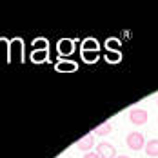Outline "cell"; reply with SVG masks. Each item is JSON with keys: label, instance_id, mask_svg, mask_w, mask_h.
I'll return each mask as SVG.
<instances>
[{"label": "cell", "instance_id": "16", "mask_svg": "<svg viewBox=\"0 0 158 158\" xmlns=\"http://www.w3.org/2000/svg\"><path fill=\"white\" fill-rule=\"evenodd\" d=\"M84 158H100V156H98L96 153H91V151H89V153H84Z\"/></svg>", "mask_w": 158, "mask_h": 158}, {"label": "cell", "instance_id": "14", "mask_svg": "<svg viewBox=\"0 0 158 158\" xmlns=\"http://www.w3.org/2000/svg\"><path fill=\"white\" fill-rule=\"evenodd\" d=\"M33 48H35V51H46L48 49V40L46 38H36L33 42Z\"/></svg>", "mask_w": 158, "mask_h": 158}, {"label": "cell", "instance_id": "5", "mask_svg": "<svg viewBox=\"0 0 158 158\" xmlns=\"http://www.w3.org/2000/svg\"><path fill=\"white\" fill-rule=\"evenodd\" d=\"M56 49H58V53H60V55L67 56V55H71V53L75 51V42H73L71 38H62V40L58 42Z\"/></svg>", "mask_w": 158, "mask_h": 158}, {"label": "cell", "instance_id": "12", "mask_svg": "<svg viewBox=\"0 0 158 158\" xmlns=\"http://www.w3.org/2000/svg\"><path fill=\"white\" fill-rule=\"evenodd\" d=\"M46 58H48V49H46V51H33L31 53V60L36 62V64L44 62Z\"/></svg>", "mask_w": 158, "mask_h": 158}, {"label": "cell", "instance_id": "7", "mask_svg": "<svg viewBox=\"0 0 158 158\" xmlns=\"http://www.w3.org/2000/svg\"><path fill=\"white\" fill-rule=\"evenodd\" d=\"M77 67H78L77 64H75V62H69V60L56 64V71H60V73H73V71H77Z\"/></svg>", "mask_w": 158, "mask_h": 158}, {"label": "cell", "instance_id": "3", "mask_svg": "<svg viewBox=\"0 0 158 158\" xmlns=\"http://www.w3.org/2000/svg\"><path fill=\"white\" fill-rule=\"evenodd\" d=\"M129 120L135 124V126H143L147 122V111L142 107H136V109L129 111Z\"/></svg>", "mask_w": 158, "mask_h": 158}, {"label": "cell", "instance_id": "15", "mask_svg": "<svg viewBox=\"0 0 158 158\" xmlns=\"http://www.w3.org/2000/svg\"><path fill=\"white\" fill-rule=\"evenodd\" d=\"M106 48H107V51H118V48H120V42H118V38H107V42H106Z\"/></svg>", "mask_w": 158, "mask_h": 158}, {"label": "cell", "instance_id": "9", "mask_svg": "<svg viewBox=\"0 0 158 158\" xmlns=\"http://www.w3.org/2000/svg\"><path fill=\"white\" fill-rule=\"evenodd\" d=\"M98 56H100L98 51H85V49H82V58L87 64H95L98 60Z\"/></svg>", "mask_w": 158, "mask_h": 158}, {"label": "cell", "instance_id": "8", "mask_svg": "<svg viewBox=\"0 0 158 158\" xmlns=\"http://www.w3.org/2000/svg\"><path fill=\"white\" fill-rule=\"evenodd\" d=\"M145 153H147V156H158V138H153L145 143Z\"/></svg>", "mask_w": 158, "mask_h": 158}, {"label": "cell", "instance_id": "4", "mask_svg": "<svg viewBox=\"0 0 158 158\" xmlns=\"http://www.w3.org/2000/svg\"><path fill=\"white\" fill-rule=\"evenodd\" d=\"M95 145V135L93 133H87L85 136H82L78 142H77V149L84 151V153H89V149Z\"/></svg>", "mask_w": 158, "mask_h": 158}, {"label": "cell", "instance_id": "2", "mask_svg": "<svg viewBox=\"0 0 158 158\" xmlns=\"http://www.w3.org/2000/svg\"><path fill=\"white\" fill-rule=\"evenodd\" d=\"M96 155L100 158H116V149H114V145L109 142H100L96 145Z\"/></svg>", "mask_w": 158, "mask_h": 158}, {"label": "cell", "instance_id": "11", "mask_svg": "<svg viewBox=\"0 0 158 158\" xmlns=\"http://www.w3.org/2000/svg\"><path fill=\"white\" fill-rule=\"evenodd\" d=\"M106 60L109 64H116L122 60V55H120V51H106Z\"/></svg>", "mask_w": 158, "mask_h": 158}, {"label": "cell", "instance_id": "18", "mask_svg": "<svg viewBox=\"0 0 158 158\" xmlns=\"http://www.w3.org/2000/svg\"><path fill=\"white\" fill-rule=\"evenodd\" d=\"M156 104H158V100H156Z\"/></svg>", "mask_w": 158, "mask_h": 158}, {"label": "cell", "instance_id": "6", "mask_svg": "<svg viewBox=\"0 0 158 158\" xmlns=\"http://www.w3.org/2000/svg\"><path fill=\"white\" fill-rule=\"evenodd\" d=\"M11 60H22V42L20 40L11 42Z\"/></svg>", "mask_w": 158, "mask_h": 158}, {"label": "cell", "instance_id": "1", "mask_svg": "<svg viewBox=\"0 0 158 158\" xmlns=\"http://www.w3.org/2000/svg\"><path fill=\"white\" fill-rule=\"evenodd\" d=\"M126 143L129 149H133V151H140V149H143L145 147V138H143L142 133H129L126 136Z\"/></svg>", "mask_w": 158, "mask_h": 158}, {"label": "cell", "instance_id": "13", "mask_svg": "<svg viewBox=\"0 0 158 158\" xmlns=\"http://www.w3.org/2000/svg\"><path fill=\"white\" fill-rule=\"evenodd\" d=\"M82 49H85V51H98V42L95 38H87V40H84Z\"/></svg>", "mask_w": 158, "mask_h": 158}, {"label": "cell", "instance_id": "10", "mask_svg": "<svg viewBox=\"0 0 158 158\" xmlns=\"http://www.w3.org/2000/svg\"><path fill=\"white\" fill-rule=\"evenodd\" d=\"M111 129H113V126H111V122H104V124H100L98 127H95L93 129V135H109Z\"/></svg>", "mask_w": 158, "mask_h": 158}, {"label": "cell", "instance_id": "17", "mask_svg": "<svg viewBox=\"0 0 158 158\" xmlns=\"http://www.w3.org/2000/svg\"><path fill=\"white\" fill-rule=\"evenodd\" d=\"M116 158H129V156H126V155H118Z\"/></svg>", "mask_w": 158, "mask_h": 158}]
</instances>
